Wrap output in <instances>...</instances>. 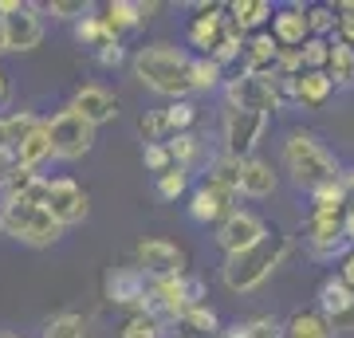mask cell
<instances>
[{
	"instance_id": "28",
	"label": "cell",
	"mask_w": 354,
	"mask_h": 338,
	"mask_svg": "<svg viewBox=\"0 0 354 338\" xmlns=\"http://www.w3.org/2000/svg\"><path fill=\"white\" fill-rule=\"evenodd\" d=\"M351 303H354V291L346 288L339 276H327L323 283H319V314H323V319H330V314L346 311Z\"/></svg>"
},
{
	"instance_id": "4",
	"label": "cell",
	"mask_w": 354,
	"mask_h": 338,
	"mask_svg": "<svg viewBox=\"0 0 354 338\" xmlns=\"http://www.w3.org/2000/svg\"><path fill=\"white\" fill-rule=\"evenodd\" d=\"M205 303V283L197 276H174V279H150V291H146V303H142V311L153 314V319H174L181 323V314L193 311V307H201Z\"/></svg>"
},
{
	"instance_id": "52",
	"label": "cell",
	"mask_w": 354,
	"mask_h": 338,
	"mask_svg": "<svg viewBox=\"0 0 354 338\" xmlns=\"http://www.w3.org/2000/svg\"><path fill=\"white\" fill-rule=\"evenodd\" d=\"M0 338H24V335H16V330H0Z\"/></svg>"
},
{
	"instance_id": "49",
	"label": "cell",
	"mask_w": 354,
	"mask_h": 338,
	"mask_svg": "<svg viewBox=\"0 0 354 338\" xmlns=\"http://www.w3.org/2000/svg\"><path fill=\"white\" fill-rule=\"evenodd\" d=\"M339 181H342V189H346V197L354 200V169H342V177H339Z\"/></svg>"
},
{
	"instance_id": "13",
	"label": "cell",
	"mask_w": 354,
	"mask_h": 338,
	"mask_svg": "<svg viewBox=\"0 0 354 338\" xmlns=\"http://www.w3.org/2000/svg\"><path fill=\"white\" fill-rule=\"evenodd\" d=\"M232 213H236V193H228L213 181H201L189 189V216L197 225H221Z\"/></svg>"
},
{
	"instance_id": "17",
	"label": "cell",
	"mask_w": 354,
	"mask_h": 338,
	"mask_svg": "<svg viewBox=\"0 0 354 338\" xmlns=\"http://www.w3.org/2000/svg\"><path fill=\"white\" fill-rule=\"evenodd\" d=\"M146 291H150V279L142 276L138 267H114L106 276V299L114 307H142Z\"/></svg>"
},
{
	"instance_id": "36",
	"label": "cell",
	"mask_w": 354,
	"mask_h": 338,
	"mask_svg": "<svg viewBox=\"0 0 354 338\" xmlns=\"http://www.w3.org/2000/svg\"><path fill=\"white\" fill-rule=\"evenodd\" d=\"M189 169H181V165H174V169H165L162 177H158V197L162 200H177L189 193Z\"/></svg>"
},
{
	"instance_id": "8",
	"label": "cell",
	"mask_w": 354,
	"mask_h": 338,
	"mask_svg": "<svg viewBox=\"0 0 354 338\" xmlns=\"http://www.w3.org/2000/svg\"><path fill=\"white\" fill-rule=\"evenodd\" d=\"M304 240L315 260H342L351 252V240L342 232V213H311L304 225Z\"/></svg>"
},
{
	"instance_id": "44",
	"label": "cell",
	"mask_w": 354,
	"mask_h": 338,
	"mask_svg": "<svg viewBox=\"0 0 354 338\" xmlns=\"http://www.w3.org/2000/svg\"><path fill=\"white\" fill-rule=\"evenodd\" d=\"M95 59H99L102 67H122V59H127V51H122V44H111V48L95 51Z\"/></svg>"
},
{
	"instance_id": "7",
	"label": "cell",
	"mask_w": 354,
	"mask_h": 338,
	"mask_svg": "<svg viewBox=\"0 0 354 338\" xmlns=\"http://www.w3.org/2000/svg\"><path fill=\"white\" fill-rule=\"evenodd\" d=\"M225 99L232 111H256V114L283 106L276 95V79H260V75H248V71H241L236 79H225Z\"/></svg>"
},
{
	"instance_id": "42",
	"label": "cell",
	"mask_w": 354,
	"mask_h": 338,
	"mask_svg": "<svg viewBox=\"0 0 354 338\" xmlns=\"http://www.w3.org/2000/svg\"><path fill=\"white\" fill-rule=\"evenodd\" d=\"M48 12L55 16V20H83V16H91V4L87 0H51L48 4Z\"/></svg>"
},
{
	"instance_id": "2",
	"label": "cell",
	"mask_w": 354,
	"mask_h": 338,
	"mask_svg": "<svg viewBox=\"0 0 354 338\" xmlns=\"http://www.w3.org/2000/svg\"><path fill=\"white\" fill-rule=\"evenodd\" d=\"M283 169L291 173L295 189H304L307 197L342 177V165L335 162V153L311 130H291L288 134V142H283Z\"/></svg>"
},
{
	"instance_id": "46",
	"label": "cell",
	"mask_w": 354,
	"mask_h": 338,
	"mask_svg": "<svg viewBox=\"0 0 354 338\" xmlns=\"http://www.w3.org/2000/svg\"><path fill=\"white\" fill-rule=\"evenodd\" d=\"M339 279L342 283H346V288L354 291V248L346 252V256H342V267H339Z\"/></svg>"
},
{
	"instance_id": "16",
	"label": "cell",
	"mask_w": 354,
	"mask_h": 338,
	"mask_svg": "<svg viewBox=\"0 0 354 338\" xmlns=\"http://www.w3.org/2000/svg\"><path fill=\"white\" fill-rule=\"evenodd\" d=\"M71 111H75L83 122L102 126V122H111L114 114H118V99H114L106 87H99V83H87V87H79V91H75V99H71Z\"/></svg>"
},
{
	"instance_id": "40",
	"label": "cell",
	"mask_w": 354,
	"mask_h": 338,
	"mask_svg": "<svg viewBox=\"0 0 354 338\" xmlns=\"http://www.w3.org/2000/svg\"><path fill=\"white\" fill-rule=\"evenodd\" d=\"M138 130H142V138H146V146H153V142H165V138H169L165 111H146V114L138 118Z\"/></svg>"
},
{
	"instance_id": "34",
	"label": "cell",
	"mask_w": 354,
	"mask_h": 338,
	"mask_svg": "<svg viewBox=\"0 0 354 338\" xmlns=\"http://www.w3.org/2000/svg\"><path fill=\"white\" fill-rule=\"evenodd\" d=\"M307 28L319 39H335L339 36V8L335 4H311L307 8Z\"/></svg>"
},
{
	"instance_id": "33",
	"label": "cell",
	"mask_w": 354,
	"mask_h": 338,
	"mask_svg": "<svg viewBox=\"0 0 354 338\" xmlns=\"http://www.w3.org/2000/svg\"><path fill=\"white\" fill-rule=\"evenodd\" d=\"M165 150H169L174 165L189 169V165L197 162V158H201V138H197L193 130H185V134H169V138H165Z\"/></svg>"
},
{
	"instance_id": "50",
	"label": "cell",
	"mask_w": 354,
	"mask_h": 338,
	"mask_svg": "<svg viewBox=\"0 0 354 338\" xmlns=\"http://www.w3.org/2000/svg\"><path fill=\"white\" fill-rule=\"evenodd\" d=\"M8 95H12V83H8V75H4V71H0V106L8 102Z\"/></svg>"
},
{
	"instance_id": "6",
	"label": "cell",
	"mask_w": 354,
	"mask_h": 338,
	"mask_svg": "<svg viewBox=\"0 0 354 338\" xmlns=\"http://www.w3.org/2000/svg\"><path fill=\"white\" fill-rule=\"evenodd\" d=\"M48 134H51V150H55V158H64V162H75V158L91 153V146H95V126L83 122L71 106L59 111V114H51L48 118Z\"/></svg>"
},
{
	"instance_id": "43",
	"label": "cell",
	"mask_w": 354,
	"mask_h": 338,
	"mask_svg": "<svg viewBox=\"0 0 354 338\" xmlns=\"http://www.w3.org/2000/svg\"><path fill=\"white\" fill-rule=\"evenodd\" d=\"M248 330H252V338H283V323H276L272 314L248 319Z\"/></svg>"
},
{
	"instance_id": "12",
	"label": "cell",
	"mask_w": 354,
	"mask_h": 338,
	"mask_svg": "<svg viewBox=\"0 0 354 338\" xmlns=\"http://www.w3.org/2000/svg\"><path fill=\"white\" fill-rule=\"evenodd\" d=\"M264 236H268V225L256 213H244V209H236L228 220L216 225V244H221L225 256H236V252H244V248H256Z\"/></svg>"
},
{
	"instance_id": "30",
	"label": "cell",
	"mask_w": 354,
	"mask_h": 338,
	"mask_svg": "<svg viewBox=\"0 0 354 338\" xmlns=\"http://www.w3.org/2000/svg\"><path fill=\"white\" fill-rule=\"evenodd\" d=\"M181 330L193 338H221V319H216V311L209 303H201V307L181 314Z\"/></svg>"
},
{
	"instance_id": "39",
	"label": "cell",
	"mask_w": 354,
	"mask_h": 338,
	"mask_svg": "<svg viewBox=\"0 0 354 338\" xmlns=\"http://www.w3.org/2000/svg\"><path fill=\"white\" fill-rule=\"evenodd\" d=\"M162 326H165L162 319H153V314L138 311L127 326H122V338H162Z\"/></svg>"
},
{
	"instance_id": "26",
	"label": "cell",
	"mask_w": 354,
	"mask_h": 338,
	"mask_svg": "<svg viewBox=\"0 0 354 338\" xmlns=\"http://www.w3.org/2000/svg\"><path fill=\"white\" fill-rule=\"evenodd\" d=\"M283 338H335V330L319 311H295L283 323Z\"/></svg>"
},
{
	"instance_id": "11",
	"label": "cell",
	"mask_w": 354,
	"mask_h": 338,
	"mask_svg": "<svg viewBox=\"0 0 354 338\" xmlns=\"http://www.w3.org/2000/svg\"><path fill=\"white\" fill-rule=\"evenodd\" d=\"M138 272L146 279H174V276H185V252L169 244V240H142L138 244Z\"/></svg>"
},
{
	"instance_id": "21",
	"label": "cell",
	"mask_w": 354,
	"mask_h": 338,
	"mask_svg": "<svg viewBox=\"0 0 354 338\" xmlns=\"http://www.w3.org/2000/svg\"><path fill=\"white\" fill-rule=\"evenodd\" d=\"M48 158H55V150H51L48 118H39V126L24 138V146H16V165H20V169H32V173H39V165L48 162Z\"/></svg>"
},
{
	"instance_id": "45",
	"label": "cell",
	"mask_w": 354,
	"mask_h": 338,
	"mask_svg": "<svg viewBox=\"0 0 354 338\" xmlns=\"http://www.w3.org/2000/svg\"><path fill=\"white\" fill-rule=\"evenodd\" d=\"M327 323H330V330H354V303H351V307H346V311L330 314Z\"/></svg>"
},
{
	"instance_id": "37",
	"label": "cell",
	"mask_w": 354,
	"mask_h": 338,
	"mask_svg": "<svg viewBox=\"0 0 354 338\" xmlns=\"http://www.w3.org/2000/svg\"><path fill=\"white\" fill-rule=\"evenodd\" d=\"M193 122H197V106H193L189 99H177L165 106V126H169V134H185V130H193Z\"/></svg>"
},
{
	"instance_id": "48",
	"label": "cell",
	"mask_w": 354,
	"mask_h": 338,
	"mask_svg": "<svg viewBox=\"0 0 354 338\" xmlns=\"http://www.w3.org/2000/svg\"><path fill=\"white\" fill-rule=\"evenodd\" d=\"M221 338H252V330H248V323H232L228 330H221Z\"/></svg>"
},
{
	"instance_id": "5",
	"label": "cell",
	"mask_w": 354,
	"mask_h": 338,
	"mask_svg": "<svg viewBox=\"0 0 354 338\" xmlns=\"http://www.w3.org/2000/svg\"><path fill=\"white\" fill-rule=\"evenodd\" d=\"M0 228L20 244L32 248H48L64 236V228L51 220V213L44 205H28V200H12V205H0Z\"/></svg>"
},
{
	"instance_id": "22",
	"label": "cell",
	"mask_w": 354,
	"mask_h": 338,
	"mask_svg": "<svg viewBox=\"0 0 354 338\" xmlns=\"http://www.w3.org/2000/svg\"><path fill=\"white\" fill-rule=\"evenodd\" d=\"M153 16V4H142V0H111L102 8V20L114 28V32H130V28H142Z\"/></svg>"
},
{
	"instance_id": "10",
	"label": "cell",
	"mask_w": 354,
	"mask_h": 338,
	"mask_svg": "<svg viewBox=\"0 0 354 338\" xmlns=\"http://www.w3.org/2000/svg\"><path fill=\"white\" fill-rule=\"evenodd\" d=\"M87 209H91L87 189L79 181H71V177H51L48 181V213L59 228H71L79 220H87Z\"/></svg>"
},
{
	"instance_id": "29",
	"label": "cell",
	"mask_w": 354,
	"mask_h": 338,
	"mask_svg": "<svg viewBox=\"0 0 354 338\" xmlns=\"http://www.w3.org/2000/svg\"><path fill=\"white\" fill-rule=\"evenodd\" d=\"M327 75L339 87H354V48H346L339 36L330 39V63H327Z\"/></svg>"
},
{
	"instance_id": "1",
	"label": "cell",
	"mask_w": 354,
	"mask_h": 338,
	"mask_svg": "<svg viewBox=\"0 0 354 338\" xmlns=\"http://www.w3.org/2000/svg\"><path fill=\"white\" fill-rule=\"evenodd\" d=\"M134 75L146 91L162 95V99L177 102V99H189V55L174 44H146L134 55Z\"/></svg>"
},
{
	"instance_id": "25",
	"label": "cell",
	"mask_w": 354,
	"mask_h": 338,
	"mask_svg": "<svg viewBox=\"0 0 354 338\" xmlns=\"http://www.w3.org/2000/svg\"><path fill=\"white\" fill-rule=\"evenodd\" d=\"M205 181H213V185H221V189H228V193H236L241 197V181H244V162L241 158H232V153H216L213 158V165H209V177Z\"/></svg>"
},
{
	"instance_id": "27",
	"label": "cell",
	"mask_w": 354,
	"mask_h": 338,
	"mask_svg": "<svg viewBox=\"0 0 354 338\" xmlns=\"http://www.w3.org/2000/svg\"><path fill=\"white\" fill-rule=\"evenodd\" d=\"M75 39L91 51H102V48H111V44H118V32H114L102 16H83L75 24Z\"/></svg>"
},
{
	"instance_id": "23",
	"label": "cell",
	"mask_w": 354,
	"mask_h": 338,
	"mask_svg": "<svg viewBox=\"0 0 354 338\" xmlns=\"http://www.w3.org/2000/svg\"><path fill=\"white\" fill-rule=\"evenodd\" d=\"M225 12H228V20H232V24L248 36L252 28L268 24V20L276 16V8H272L268 0H232V4H225Z\"/></svg>"
},
{
	"instance_id": "31",
	"label": "cell",
	"mask_w": 354,
	"mask_h": 338,
	"mask_svg": "<svg viewBox=\"0 0 354 338\" xmlns=\"http://www.w3.org/2000/svg\"><path fill=\"white\" fill-rule=\"evenodd\" d=\"M221 79H225V67H221L216 59H209V55L189 59V87L193 91H216Z\"/></svg>"
},
{
	"instance_id": "35",
	"label": "cell",
	"mask_w": 354,
	"mask_h": 338,
	"mask_svg": "<svg viewBox=\"0 0 354 338\" xmlns=\"http://www.w3.org/2000/svg\"><path fill=\"white\" fill-rule=\"evenodd\" d=\"M311 205H315V213H346L351 197H346L342 181H330V185H323V189L311 193Z\"/></svg>"
},
{
	"instance_id": "51",
	"label": "cell",
	"mask_w": 354,
	"mask_h": 338,
	"mask_svg": "<svg viewBox=\"0 0 354 338\" xmlns=\"http://www.w3.org/2000/svg\"><path fill=\"white\" fill-rule=\"evenodd\" d=\"M8 51V36H4V20H0V55Z\"/></svg>"
},
{
	"instance_id": "24",
	"label": "cell",
	"mask_w": 354,
	"mask_h": 338,
	"mask_svg": "<svg viewBox=\"0 0 354 338\" xmlns=\"http://www.w3.org/2000/svg\"><path fill=\"white\" fill-rule=\"evenodd\" d=\"M276 169L268 162H260V158H248L244 162V181H241V193L244 197H272L276 193Z\"/></svg>"
},
{
	"instance_id": "9",
	"label": "cell",
	"mask_w": 354,
	"mask_h": 338,
	"mask_svg": "<svg viewBox=\"0 0 354 338\" xmlns=\"http://www.w3.org/2000/svg\"><path fill=\"white\" fill-rule=\"evenodd\" d=\"M221 130H225V153H232V158L248 162V158H252V150L260 146V138H264V130H268V114L232 111V106H228Z\"/></svg>"
},
{
	"instance_id": "19",
	"label": "cell",
	"mask_w": 354,
	"mask_h": 338,
	"mask_svg": "<svg viewBox=\"0 0 354 338\" xmlns=\"http://www.w3.org/2000/svg\"><path fill=\"white\" fill-rule=\"evenodd\" d=\"M276 59H279V44L272 39V32H252L244 44V71L260 79H276Z\"/></svg>"
},
{
	"instance_id": "18",
	"label": "cell",
	"mask_w": 354,
	"mask_h": 338,
	"mask_svg": "<svg viewBox=\"0 0 354 338\" xmlns=\"http://www.w3.org/2000/svg\"><path fill=\"white\" fill-rule=\"evenodd\" d=\"M4 36H8V51H32L44 39V20H39L36 4H24L20 12L4 20Z\"/></svg>"
},
{
	"instance_id": "14",
	"label": "cell",
	"mask_w": 354,
	"mask_h": 338,
	"mask_svg": "<svg viewBox=\"0 0 354 338\" xmlns=\"http://www.w3.org/2000/svg\"><path fill=\"white\" fill-rule=\"evenodd\" d=\"M225 24H228V16H225L221 4H197V16H193L189 28H185V39H189L201 55H213L216 44L225 39Z\"/></svg>"
},
{
	"instance_id": "15",
	"label": "cell",
	"mask_w": 354,
	"mask_h": 338,
	"mask_svg": "<svg viewBox=\"0 0 354 338\" xmlns=\"http://www.w3.org/2000/svg\"><path fill=\"white\" fill-rule=\"evenodd\" d=\"M272 39L279 44V51H299L311 39L304 4H283V8H276V16H272Z\"/></svg>"
},
{
	"instance_id": "32",
	"label": "cell",
	"mask_w": 354,
	"mask_h": 338,
	"mask_svg": "<svg viewBox=\"0 0 354 338\" xmlns=\"http://www.w3.org/2000/svg\"><path fill=\"white\" fill-rule=\"evenodd\" d=\"M44 338H87V319L75 311H59L44 323Z\"/></svg>"
},
{
	"instance_id": "20",
	"label": "cell",
	"mask_w": 354,
	"mask_h": 338,
	"mask_svg": "<svg viewBox=\"0 0 354 338\" xmlns=\"http://www.w3.org/2000/svg\"><path fill=\"white\" fill-rule=\"evenodd\" d=\"M330 95H335V83H330L327 71H304V75L291 79V102H295V106L319 111V106L330 102Z\"/></svg>"
},
{
	"instance_id": "3",
	"label": "cell",
	"mask_w": 354,
	"mask_h": 338,
	"mask_svg": "<svg viewBox=\"0 0 354 338\" xmlns=\"http://www.w3.org/2000/svg\"><path fill=\"white\" fill-rule=\"evenodd\" d=\"M291 256V236L283 232H268L256 248H244L236 256H225L221 263V279H225L228 291H236V295H248L264 283L272 272H276L279 263Z\"/></svg>"
},
{
	"instance_id": "41",
	"label": "cell",
	"mask_w": 354,
	"mask_h": 338,
	"mask_svg": "<svg viewBox=\"0 0 354 338\" xmlns=\"http://www.w3.org/2000/svg\"><path fill=\"white\" fill-rule=\"evenodd\" d=\"M142 162H146V169H150L153 177H162L165 169H174V158H169V150H165V142L146 146V150H142Z\"/></svg>"
},
{
	"instance_id": "47",
	"label": "cell",
	"mask_w": 354,
	"mask_h": 338,
	"mask_svg": "<svg viewBox=\"0 0 354 338\" xmlns=\"http://www.w3.org/2000/svg\"><path fill=\"white\" fill-rule=\"evenodd\" d=\"M342 232H346V240H351V248H354V200L346 205V213H342Z\"/></svg>"
},
{
	"instance_id": "38",
	"label": "cell",
	"mask_w": 354,
	"mask_h": 338,
	"mask_svg": "<svg viewBox=\"0 0 354 338\" xmlns=\"http://www.w3.org/2000/svg\"><path fill=\"white\" fill-rule=\"evenodd\" d=\"M299 55H304V71H327V63H330V39L311 36L304 48H299Z\"/></svg>"
}]
</instances>
